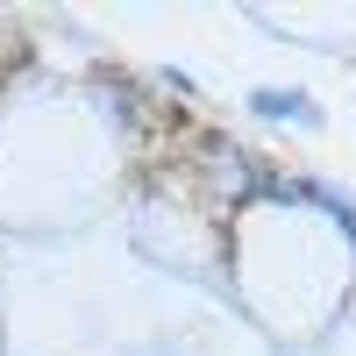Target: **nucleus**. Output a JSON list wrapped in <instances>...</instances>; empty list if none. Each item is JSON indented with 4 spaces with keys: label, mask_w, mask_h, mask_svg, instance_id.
Wrapping results in <instances>:
<instances>
[{
    "label": "nucleus",
    "mask_w": 356,
    "mask_h": 356,
    "mask_svg": "<svg viewBox=\"0 0 356 356\" xmlns=\"http://www.w3.org/2000/svg\"><path fill=\"white\" fill-rule=\"evenodd\" d=\"M250 107H257V114H271V122H321V107H314L307 93H285V86H257Z\"/></svg>",
    "instance_id": "1"
}]
</instances>
